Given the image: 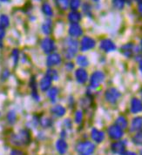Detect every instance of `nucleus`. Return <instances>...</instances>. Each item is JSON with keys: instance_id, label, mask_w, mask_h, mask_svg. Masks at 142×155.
<instances>
[{"instance_id": "obj_1", "label": "nucleus", "mask_w": 142, "mask_h": 155, "mask_svg": "<svg viewBox=\"0 0 142 155\" xmlns=\"http://www.w3.org/2000/svg\"><path fill=\"white\" fill-rule=\"evenodd\" d=\"M78 48V44L77 40L72 38H66L65 40V48H64V56L66 58L71 59L77 53Z\"/></svg>"}, {"instance_id": "obj_2", "label": "nucleus", "mask_w": 142, "mask_h": 155, "mask_svg": "<svg viewBox=\"0 0 142 155\" xmlns=\"http://www.w3.org/2000/svg\"><path fill=\"white\" fill-rule=\"evenodd\" d=\"M95 150V146L90 141L80 142L77 146V152L79 155H92Z\"/></svg>"}, {"instance_id": "obj_3", "label": "nucleus", "mask_w": 142, "mask_h": 155, "mask_svg": "<svg viewBox=\"0 0 142 155\" xmlns=\"http://www.w3.org/2000/svg\"><path fill=\"white\" fill-rule=\"evenodd\" d=\"M105 79V74L102 72V71H95L91 77L90 79V85L91 87L93 89H96L98 88L100 85V84L104 81Z\"/></svg>"}, {"instance_id": "obj_4", "label": "nucleus", "mask_w": 142, "mask_h": 155, "mask_svg": "<svg viewBox=\"0 0 142 155\" xmlns=\"http://www.w3.org/2000/svg\"><path fill=\"white\" fill-rule=\"evenodd\" d=\"M30 140V135H29L27 131H21L20 134L14 135L12 137V142L15 145H23V144H26Z\"/></svg>"}, {"instance_id": "obj_5", "label": "nucleus", "mask_w": 142, "mask_h": 155, "mask_svg": "<svg viewBox=\"0 0 142 155\" xmlns=\"http://www.w3.org/2000/svg\"><path fill=\"white\" fill-rule=\"evenodd\" d=\"M105 97L109 103L114 104L118 101V99H120L121 92H119L116 88H109L106 92Z\"/></svg>"}, {"instance_id": "obj_6", "label": "nucleus", "mask_w": 142, "mask_h": 155, "mask_svg": "<svg viewBox=\"0 0 142 155\" xmlns=\"http://www.w3.org/2000/svg\"><path fill=\"white\" fill-rule=\"evenodd\" d=\"M41 47L44 52L47 54H51L55 50V43L50 38H45L41 42Z\"/></svg>"}, {"instance_id": "obj_7", "label": "nucleus", "mask_w": 142, "mask_h": 155, "mask_svg": "<svg viewBox=\"0 0 142 155\" xmlns=\"http://www.w3.org/2000/svg\"><path fill=\"white\" fill-rule=\"evenodd\" d=\"M123 130L118 126H112L108 128V135L114 140H120L123 136Z\"/></svg>"}, {"instance_id": "obj_8", "label": "nucleus", "mask_w": 142, "mask_h": 155, "mask_svg": "<svg viewBox=\"0 0 142 155\" xmlns=\"http://www.w3.org/2000/svg\"><path fill=\"white\" fill-rule=\"evenodd\" d=\"M95 46V41L92 38L89 37H84L80 42V50L82 51H86L88 50L92 49Z\"/></svg>"}, {"instance_id": "obj_9", "label": "nucleus", "mask_w": 142, "mask_h": 155, "mask_svg": "<svg viewBox=\"0 0 142 155\" xmlns=\"http://www.w3.org/2000/svg\"><path fill=\"white\" fill-rule=\"evenodd\" d=\"M61 57L59 54L58 53H55V52H52L49 54V56L47 57L46 58V64L50 67H52V66H55V65H58L59 64L61 63Z\"/></svg>"}, {"instance_id": "obj_10", "label": "nucleus", "mask_w": 142, "mask_h": 155, "mask_svg": "<svg viewBox=\"0 0 142 155\" xmlns=\"http://www.w3.org/2000/svg\"><path fill=\"white\" fill-rule=\"evenodd\" d=\"M112 151L115 154L123 155L126 152V142L124 141H117L112 144Z\"/></svg>"}, {"instance_id": "obj_11", "label": "nucleus", "mask_w": 142, "mask_h": 155, "mask_svg": "<svg viewBox=\"0 0 142 155\" xmlns=\"http://www.w3.org/2000/svg\"><path fill=\"white\" fill-rule=\"evenodd\" d=\"M69 34L72 38H78L83 34V30L78 23L71 24L69 27Z\"/></svg>"}, {"instance_id": "obj_12", "label": "nucleus", "mask_w": 142, "mask_h": 155, "mask_svg": "<svg viewBox=\"0 0 142 155\" xmlns=\"http://www.w3.org/2000/svg\"><path fill=\"white\" fill-rule=\"evenodd\" d=\"M100 49L103 50L104 51L110 52V51H114L116 49V45L112 40L110 39H103L100 42Z\"/></svg>"}, {"instance_id": "obj_13", "label": "nucleus", "mask_w": 142, "mask_h": 155, "mask_svg": "<svg viewBox=\"0 0 142 155\" xmlns=\"http://www.w3.org/2000/svg\"><path fill=\"white\" fill-rule=\"evenodd\" d=\"M75 76H76L77 81L80 84H85V82L87 81V79H88V74H87L86 71L82 69V68L78 69L76 71Z\"/></svg>"}, {"instance_id": "obj_14", "label": "nucleus", "mask_w": 142, "mask_h": 155, "mask_svg": "<svg viewBox=\"0 0 142 155\" xmlns=\"http://www.w3.org/2000/svg\"><path fill=\"white\" fill-rule=\"evenodd\" d=\"M131 112L133 113H138L142 112V102L140 99L134 98L131 101Z\"/></svg>"}, {"instance_id": "obj_15", "label": "nucleus", "mask_w": 142, "mask_h": 155, "mask_svg": "<svg viewBox=\"0 0 142 155\" xmlns=\"http://www.w3.org/2000/svg\"><path fill=\"white\" fill-rule=\"evenodd\" d=\"M91 136H92V139L95 142L97 143H100L104 140V138H105V134L103 132H101L100 130L96 129V128H93L92 130V133H91Z\"/></svg>"}, {"instance_id": "obj_16", "label": "nucleus", "mask_w": 142, "mask_h": 155, "mask_svg": "<svg viewBox=\"0 0 142 155\" xmlns=\"http://www.w3.org/2000/svg\"><path fill=\"white\" fill-rule=\"evenodd\" d=\"M134 45L131 43L127 44L121 47V52L123 53V55L128 58H130L134 54Z\"/></svg>"}, {"instance_id": "obj_17", "label": "nucleus", "mask_w": 142, "mask_h": 155, "mask_svg": "<svg viewBox=\"0 0 142 155\" xmlns=\"http://www.w3.org/2000/svg\"><path fill=\"white\" fill-rule=\"evenodd\" d=\"M67 143L63 139H60L57 141L56 143V148H57V151L58 152V153L61 155L64 154L67 151Z\"/></svg>"}, {"instance_id": "obj_18", "label": "nucleus", "mask_w": 142, "mask_h": 155, "mask_svg": "<svg viewBox=\"0 0 142 155\" xmlns=\"http://www.w3.org/2000/svg\"><path fill=\"white\" fill-rule=\"evenodd\" d=\"M142 129V117H137L133 120L132 126H131V131L132 132H138Z\"/></svg>"}, {"instance_id": "obj_19", "label": "nucleus", "mask_w": 142, "mask_h": 155, "mask_svg": "<svg viewBox=\"0 0 142 155\" xmlns=\"http://www.w3.org/2000/svg\"><path fill=\"white\" fill-rule=\"evenodd\" d=\"M51 113L56 116V117H62L65 114V108L62 106H53L51 110Z\"/></svg>"}, {"instance_id": "obj_20", "label": "nucleus", "mask_w": 142, "mask_h": 155, "mask_svg": "<svg viewBox=\"0 0 142 155\" xmlns=\"http://www.w3.org/2000/svg\"><path fill=\"white\" fill-rule=\"evenodd\" d=\"M68 20L71 22V24L78 23L81 20V14L77 11H72L68 15Z\"/></svg>"}, {"instance_id": "obj_21", "label": "nucleus", "mask_w": 142, "mask_h": 155, "mask_svg": "<svg viewBox=\"0 0 142 155\" xmlns=\"http://www.w3.org/2000/svg\"><path fill=\"white\" fill-rule=\"evenodd\" d=\"M51 85V80L48 77L45 76V77L41 79L40 85H40V88H41L42 91H47V90L50 89Z\"/></svg>"}, {"instance_id": "obj_22", "label": "nucleus", "mask_w": 142, "mask_h": 155, "mask_svg": "<svg viewBox=\"0 0 142 155\" xmlns=\"http://www.w3.org/2000/svg\"><path fill=\"white\" fill-rule=\"evenodd\" d=\"M55 1L58 7L62 11H66L69 7L70 0H55Z\"/></svg>"}, {"instance_id": "obj_23", "label": "nucleus", "mask_w": 142, "mask_h": 155, "mask_svg": "<svg viewBox=\"0 0 142 155\" xmlns=\"http://www.w3.org/2000/svg\"><path fill=\"white\" fill-rule=\"evenodd\" d=\"M51 29H52V25L50 20L45 21L42 25V31L45 35H49L51 32Z\"/></svg>"}, {"instance_id": "obj_24", "label": "nucleus", "mask_w": 142, "mask_h": 155, "mask_svg": "<svg viewBox=\"0 0 142 155\" xmlns=\"http://www.w3.org/2000/svg\"><path fill=\"white\" fill-rule=\"evenodd\" d=\"M58 94V90L56 87H52V88L48 90V97H49V99H51V101L52 103H54L56 101Z\"/></svg>"}, {"instance_id": "obj_25", "label": "nucleus", "mask_w": 142, "mask_h": 155, "mask_svg": "<svg viewBox=\"0 0 142 155\" xmlns=\"http://www.w3.org/2000/svg\"><path fill=\"white\" fill-rule=\"evenodd\" d=\"M42 12H44V14L47 17H51L53 14V11H52V8L51 6L48 3H45L43 4L42 5Z\"/></svg>"}, {"instance_id": "obj_26", "label": "nucleus", "mask_w": 142, "mask_h": 155, "mask_svg": "<svg viewBox=\"0 0 142 155\" xmlns=\"http://www.w3.org/2000/svg\"><path fill=\"white\" fill-rule=\"evenodd\" d=\"M116 126H118L120 128H121L123 130V129L127 128V119L125 117L120 116L116 120Z\"/></svg>"}, {"instance_id": "obj_27", "label": "nucleus", "mask_w": 142, "mask_h": 155, "mask_svg": "<svg viewBox=\"0 0 142 155\" xmlns=\"http://www.w3.org/2000/svg\"><path fill=\"white\" fill-rule=\"evenodd\" d=\"M45 76L49 78L51 81L52 80H57L58 78V71L55 69H49L46 71Z\"/></svg>"}, {"instance_id": "obj_28", "label": "nucleus", "mask_w": 142, "mask_h": 155, "mask_svg": "<svg viewBox=\"0 0 142 155\" xmlns=\"http://www.w3.org/2000/svg\"><path fill=\"white\" fill-rule=\"evenodd\" d=\"M10 20L6 15H1L0 16V26L3 28H6L9 26Z\"/></svg>"}, {"instance_id": "obj_29", "label": "nucleus", "mask_w": 142, "mask_h": 155, "mask_svg": "<svg viewBox=\"0 0 142 155\" xmlns=\"http://www.w3.org/2000/svg\"><path fill=\"white\" fill-rule=\"evenodd\" d=\"M77 63H78V65H80L82 67H85L89 64L88 59L85 56H78L77 58Z\"/></svg>"}, {"instance_id": "obj_30", "label": "nucleus", "mask_w": 142, "mask_h": 155, "mask_svg": "<svg viewBox=\"0 0 142 155\" xmlns=\"http://www.w3.org/2000/svg\"><path fill=\"white\" fill-rule=\"evenodd\" d=\"M69 6L72 11H77L80 6V0H70Z\"/></svg>"}, {"instance_id": "obj_31", "label": "nucleus", "mask_w": 142, "mask_h": 155, "mask_svg": "<svg viewBox=\"0 0 142 155\" xmlns=\"http://www.w3.org/2000/svg\"><path fill=\"white\" fill-rule=\"evenodd\" d=\"M16 119H17V116H16V113H15L14 111L9 112V113L7 114L8 122L10 124H14L15 121H16Z\"/></svg>"}, {"instance_id": "obj_32", "label": "nucleus", "mask_w": 142, "mask_h": 155, "mask_svg": "<svg viewBox=\"0 0 142 155\" xmlns=\"http://www.w3.org/2000/svg\"><path fill=\"white\" fill-rule=\"evenodd\" d=\"M114 6L118 10H121L125 6V0H114Z\"/></svg>"}, {"instance_id": "obj_33", "label": "nucleus", "mask_w": 142, "mask_h": 155, "mask_svg": "<svg viewBox=\"0 0 142 155\" xmlns=\"http://www.w3.org/2000/svg\"><path fill=\"white\" fill-rule=\"evenodd\" d=\"M133 141L136 145H142V132H139L133 138Z\"/></svg>"}, {"instance_id": "obj_34", "label": "nucleus", "mask_w": 142, "mask_h": 155, "mask_svg": "<svg viewBox=\"0 0 142 155\" xmlns=\"http://www.w3.org/2000/svg\"><path fill=\"white\" fill-rule=\"evenodd\" d=\"M40 124H41V126L43 127H49L51 125V120L50 119H48V118H45V119L41 120Z\"/></svg>"}, {"instance_id": "obj_35", "label": "nucleus", "mask_w": 142, "mask_h": 155, "mask_svg": "<svg viewBox=\"0 0 142 155\" xmlns=\"http://www.w3.org/2000/svg\"><path fill=\"white\" fill-rule=\"evenodd\" d=\"M82 119H83V113L80 111H78L77 113H75V122L77 124H79L82 121Z\"/></svg>"}, {"instance_id": "obj_36", "label": "nucleus", "mask_w": 142, "mask_h": 155, "mask_svg": "<svg viewBox=\"0 0 142 155\" xmlns=\"http://www.w3.org/2000/svg\"><path fill=\"white\" fill-rule=\"evenodd\" d=\"M5 35V28L1 27L0 26V40H2L4 38V37Z\"/></svg>"}, {"instance_id": "obj_37", "label": "nucleus", "mask_w": 142, "mask_h": 155, "mask_svg": "<svg viewBox=\"0 0 142 155\" xmlns=\"http://www.w3.org/2000/svg\"><path fill=\"white\" fill-rule=\"evenodd\" d=\"M11 155H24V153L19 150H12L11 153Z\"/></svg>"}, {"instance_id": "obj_38", "label": "nucleus", "mask_w": 142, "mask_h": 155, "mask_svg": "<svg viewBox=\"0 0 142 155\" xmlns=\"http://www.w3.org/2000/svg\"><path fill=\"white\" fill-rule=\"evenodd\" d=\"M138 10H139V12L140 13V15L142 16V3L139 4V6H138Z\"/></svg>"}, {"instance_id": "obj_39", "label": "nucleus", "mask_w": 142, "mask_h": 155, "mask_svg": "<svg viewBox=\"0 0 142 155\" xmlns=\"http://www.w3.org/2000/svg\"><path fill=\"white\" fill-rule=\"evenodd\" d=\"M123 155H137L135 153H133V152H125V153Z\"/></svg>"}, {"instance_id": "obj_40", "label": "nucleus", "mask_w": 142, "mask_h": 155, "mask_svg": "<svg viewBox=\"0 0 142 155\" xmlns=\"http://www.w3.org/2000/svg\"><path fill=\"white\" fill-rule=\"evenodd\" d=\"M140 71H142V61L140 62Z\"/></svg>"}, {"instance_id": "obj_41", "label": "nucleus", "mask_w": 142, "mask_h": 155, "mask_svg": "<svg viewBox=\"0 0 142 155\" xmlns=\"http://www.w3.org/2000/svg\"><path fill=\"white\" fill-rule=\"evenodd\" d=\"M139 4H140V3H142V0H136Z\"/></svg>"}, {"instance_id": "obj_42", "label": "nucleus", "mask_w": 142, "mask_h": 155, "mask_svg": "<svg viewBox=\"0 0 142 155\" xmlns=\"http://www.w3.org/2000/svg\"><path fill=\"white\" fill-rule=\"evenodd\" d=\"M1 2H7L8 0H0Z\"/></svg>"}, {"instance_id": "obj_43", "label": "nucleus", "mask_w": 142, "mask_h": 155, "mask_svg": "<svg viewBox=\"0 0 142 155\" xmlns=\"http://www.w3.org/2000/svg\"><path fill=\"white\" fill-rule=\"evenodd\" d=\"M140 45H141V50H142V40H141V42H140Z\"/></svg>"}, {"instance_id": "obj_44", "label": "nucleus", "mask_w": 142, "mask_h": 155, "mask_svg": "<svg viewBox=\"0 0 142 155\" xmlns=\"http://www.w3.org/2000/svg\"><path fill=\"white\" fill-rule=\"evenodd\" d=\"M93 1H95V2H97V1H99V0H93Z\"/></svg>"}]
</instances>
